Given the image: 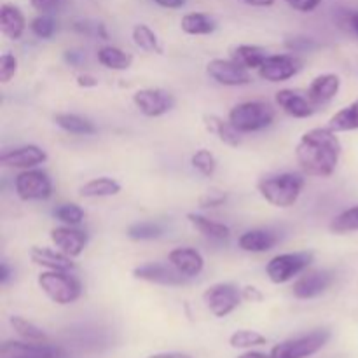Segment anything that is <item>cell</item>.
<instances>
[{
	"instance_id": "6da1fadb",
	"label": "cell",
	"mask_w": 358,
	"mask_h": 358,
	"mask_svg": "<svg viewBox=\"0 0 358 358\" xmlns=\"http://www.w3.org/2000/svg\"><path fill=\"white\" fill-rule=\"evenodd\" d=\"M341 150V142L331 128H313L301 136L296 159L304 175L327 178L338 168Z\"/></svg>"
},
{
	"instance_id": "7a4b0ae2",
	"label": "cell",
	"mask_w": 358,
	"mask_h": 358,
	"mask_svg": "<svg viewBox=\"0 0 358 358\" xmlns=\"http://www.w3.org/2000/svg\"><path fill=\"white\" fill-rule=\"evenodd\" d=\"M304 182L306 180L299 173H280L261 178L257 189L269 205L276 208H290L299 199Z\"/></svg>"
},
{
	"instance_id": "3957f363",
	"label": "cell",
	"mask_w": 358,
	"mask_h": 358,
	"mask_svg": "<svg viewBox=\"0 0 358 358\" xmlns=\"http://www.w3.org/2000/svg\"><path fill=\"white\" fill-rule=\"evenodd\" d=\"M229 122L240 133L261 131L275 121V108L266 101H245L229 112Z\"/></svg>"
},
{
	"instance_id": "277c9868",
	"label": "cell",
	"mask_w": 358,
	"mask_h": 358,
	"mask_svg": "<svg viewBox=\"0 0 358 358\" xmlns=\"http://www.w3.org/2000/svg\"><path fill=\"white\" fill-rule=\"evenodd\" d=\"M38 287L42 292L56 304H72L76 303L83 292V285L76 276L69 271H44L37 278Z\"/></svg>"
},
{
	"instance_id": "5b68a950",
	"label": "cell",
	"mask_w": 358,
	"mask_h": 358,
	"mask_svg": "<svg viewBox=\"0 0 358 358\" xmlns=\"http://www.w3.org/2000/svg\"><path fill=\"white\" fill-rule=\"evenodd\" d=\"M315 254L310 250L290 252V254H280L273 257L266 264V275L276 285L290 282L296 276L303 275L313 262Z\"/></svg>"
},
{
	"instance_id": "8992f818",
	"label": "cell",
	"mask_w": 358,
	"mask_h": 358,
	"mask_svg": "<svg viewBox=\"0 0 358 358\" xmlns=\"http://www.w3.org/2000/svg\"><path fill=\"white\" fill-rule=\"evenodd\" d=\"M331 339V332L327 329H318L301 338L289 339L271 350V358H308L320 352Z\"/></svg>"
},
{
	"instance_id": "52a82bcc",
	"label": "cell",
	"mask_w": 358,
	"mask_h": 358,
	"mask_svg": "<svg viewBox=\"0 0 358 358\" xmlns=\"http://www.w3.org/2000/svg\"><path fill=\"white\" fill-rule=\"evenodd\" d=\"M203 301L213 317L224 318L240 306L243 301V294L233 283H217L205 290Z\"/></svg>"
},
{
	"instance_id": "ba28073f",
	"label": "cell",
	"mask_w": 358,
	"mask_h": 358,
	"mask_svg": "<svg viewBox=\"0 0 358 358\" xmlns=\"http://www.w3.org/2000/svg\"><path fill=\"white\" fill-rule=\"evenodd\" d=\"M14 189L23 201H41L51 196L52 184L45 171L23 170L14 180Z\"/></svg>"
},
{
	"instance_id": "9c48e42d",
	"label": "cell",
	"mask_w": 358,
	"mask_h": 358,
	"mask_svg": "<svg viewBox=\"0 0 358 358\" xmlns=\"http://www.w3.org/2000/svg\"><path fill=\"white\" fill-rule=\"evenodd\" d=\"M334 271H329V269H311V271H304L294 282L292 294L297 299H313V297H318L324 292H327L332 283H334Z\"/></svg>"
},
{
	"instance_id": "30bf717a",
	"label": "cell",
	"mask_w": 358,
	"mask_h": 358,
	"mask_svg": "<svg viewBox=\"0 0 358 358\" xmlns=\"http://www.w3.org/2000/svg\"><path fill=\"white\" fill-rule=\"evenodd\" d=\"M133 103L147 117H159L175 107V98L159 87H147L133 94Z\"/></svg>"
},
{
	"instance_id": "8fae6325",
	"label": "cell",
	"mask_w": 358,
	"mask_h": 358,
	"mask_svg": "<svg viewBox=\"0 0 358 358\" xmlns=\"http://www.w3.org/2000/svg\"><path fill=\"white\" fill-rule=\"evenodd\" d=\"M301 59L294 55H273L266 58L259 69L261 79L269 83H283L296 76L301 70Z\"/></svg>"
},
{
	"instance_id": "7c38bea8",
	"label": "cell",
	"mask_w": 358,
	"mask_h": 358,
	"mask_svg": "<svg viewBox=\"0 0 358 358\" xmlns=\"http://www.w3.org/2000/svg\"><path fill=\"white\" fill-rule=\"evenodd\" d=\"M206 72L215 83L222 84V86H245V84H250L252 80L248 70L238 65L234 59H212L206 65Z\"/></svg>"
},
{
	"instance_id": "4fadbf2b",
	"label": "cell",
	"mask_w": 358,
	"mask_h": 358,
	"mask_svg": "<svg viewBox=\"0 0 358 358\" xmlns=\"http://www.w3.org/2000/svg\"><path fill=\"white\" fill-rule=\"evenodd\" d=\"M133 276L143 282L156 283L164 287H180L187 283L189 278L177 271L171 264H159V262H147L133 269Z\"/></svg>"
},
{
	"instance_id": "5bb4252c",
	"label": "cell",
	"mask_w": 358,
	"mask_h": 358,
	"mask_svg": "<svg viewBox=\"0 0 358 358\" xmlns=\"http://www.w3.org/2000/svg\"><path fill=\"white\" fill-rule=\"evenodd\" d=\"M49 238H51L56 250H59L62 254L69 255L72 259L79 257L87 245V234L84 231L77 229L76 226L55 227V229H51Z\"/></svg>"
},
{
	"instance_id": "9a60e30c",
	"label": "cell",
	"mask_w": 358,
	"mask_h": 358,
	"mask_svg": "<svg viewBox=\"0 0 358 358\" xmlns=\"http://www.w3.org/2000/svg\"><path fill=\"white\" fill-rule=\"evenodd\" d=\"M48 159V154L37 145H23L16 149L6 150L0 156V164L6 168H20V170H30V168L42 164Z\"/></svg>"
},
{
	"instance_id": "2e32d148",
	"label": "cell",
	"mask_w": 358,
	"mask_h": 358,
	"mask_svg": "<svg viewBox=\"0 0 358 358\" xmlns=\"http://www.w3.org/2000/svg\"><path fill=\"white\" fill-rule=\"evenodd\" d=\"M276 105L282 108L285 114L292 115L296 119H306L315 114L313 101L308 98V94L299 93L296 90H280L275 96Z\"/></svg>"
},
{
	"instance_id": "e0dca14e",
	"label": "cell",
	"mask_w": 358,
	"mask_h": 358,
	"mask_svg": "<svg viewBox=\"0 0 358 358\" xmlns=\"http://www.w3.org/2000/svg\"><path fill=\"white\" fill-rule=\"evenodd\" d=\"M168 262L185 278H194L205 268V259L196 248L178 247L168 254Z\"/></svg>"
},
{
	"instance_id": "ac0fdd59",
	"label": "cell",
	"mask_w": 358,
	"mask_h": 358,
	"mask_svg": "<svg viewBox=\"0 0 358 358\" xmlns=\"http://www.w3.org/2000/svg\"><path fill=\"white\" fill-rule=\"evenodd\" d=\"M0 358H59V352L41 343L7 341L0 346Z\"/></svg>"
},
{
	"instance_id": "d6986e66",
	"label": "cell",
	"mask_w": 358,
	"mask_h": 358,
	"mask_svg": "<svg viewBox=\"0 0 358 358\" xmlns=\"http://www.w3.org/2000/svg\"><path fill=\"white\" fill-rule=\"evenodd\" d=\"M339 87H341V79L336 73H322L311 80L306 94L313 101L315 107H320V105L329 103L338 94Z\"/></svg>"
},
{
	"instance_id": "ffe728a7",
	"label": "cell",
	"mask_w": 358,
	"mask_h": 358,
	"mask_svg": "<svg viewBox=\"0 0 358 358\" xmlns=\"http://www.w3.org/2000/svg\"><path fill=\"white\" fill-rule=\"evenodd\" d=\"M30 259L34 264L42 266L49 271H72L76 268L72 257L62 254L59 250H51L45 247H31Z\"/></svg>"
},
{
	"instance_id": "44dd1931",
	"label": "cell",
	"mask_w": 358,
	"mask_h": 358,
	"mask_svg": "<svg viewBox=\"0 0 358 358\" xmlns=\"http://www.w3.org/2000/svg\"><path fill=\"white\" fill-rule=\"evenodd\" d=\"M27 30V20L23 13L13 3H2L0 7V31L10 41H20Z\"/></svg>"
},
{
	"instance_id": "7402d4cb",
	"label": "cell",
	"mask_w": 358,
	"mask_h": 358,
	"mask_svg": "<svg viewBox=\"0 0 358 358\" xmlns=\"http://www.w3.org/2000/svg\"><path fill=\"white\" fill-rule=\"evenodd\" d=\"M276 243H278V236L268 229L245 231L238 238V247L243 252H252V254H262V252L271 250Z\"/></svg>"
},
{
	"instance_id": "603a6c76",
	"label": "cell",
	"mask_w": 358,
	"mask_h": 358,
	"mask_svg": "<svg viewBox=\"0 0 358 358\" xmlns=\"http://www.w3.org/2000/svg\"><path fill=\"white\" fill-rule=\"evenodd\" d=\"M268 56V51L261 45L241 44L231 49V59H234L238 65L245 66L247 70H259Z\"/></svg>"
},
{
	"instance_id": "cb8c5ba5",
	"label": "cell",
	"mask_w": 358,
	"mask_h": 358,
	"mask_svg": "<svg viewBox=\"0 0 358 358\" xmlns=\"http://www.w3.org/2000/svg\"><path fill=\"white\" fill-rule=\"evenodd\" d=\"M205 126L210 133L219 136L220 142H224L226 145L238 147L241 143L240 131L231 124L229 119L224 121V119H220L219 115H205Z\"/></svg>"
},
{
	"instance_id": "d4e9b609",
	"label": "cell",
	"mask_w": 358,
	"mask_h": 358,
	"mask_svg": "<svg viewBox=\"0 0 358 358\" xmlns=\"http://www.w3.org/2000/svg\"><path fill=\"white\" fill-rule=\"evenodd\" d=\"M119 192H121V184L108 177L93 178L79 189V194L83 198H108V196H115Z\"/></svg>"
},
{
	"instance_id": "484cf974",
	"label": "cell",
	"mask_w": 358,
	"mask_h": 358,
	"mask_svg": "<svg viewBox=\"0 0 358 358\" xmlns=\"http://www.w3.org/2000/svg\"><path fill=\"white\" fill-rule=\"evenodd\" d=\"M187 220L196 231H199L203 236L212 238V240H226L231 234L229 226L215 222L212 219H206V217L199 215V213H187Z\"/></svg>"
},
{
	"instance_id": "4316f807",
	"label": "cell",
	"mask_w": 358,
	"mask_h": 358,
	"mask_svg": "<svg viewBox=\"0 0 358 358\" xmlns=\"http://www.w3.org/2000/svg\"><path fill=\"white\" fill-rule=\"evenodd\" d=\"M55 122L58 128H62L63 131L72 133V135H94L96 133V126L86 117H80L77 114H56Z\"/></svg>"
},
{
	"instance_id": "83f0119b",
	"label": "cell",
	"mask_w": 358,
	"mask_h": 358,
	"mask_svg": "<svg viewBox=\"0 0 358 358\" xmlns=\"http://www.w3.org/2000/svg\"><path fill=\"white\" fill-rule=\"evenodd\" d=\"M98 62L110 70H128L133 63V56L115 45H103L98 49Z\"/></svg>"
},
{
	"instance_id": "f1b7e54d",
	"label": "cell",
	"mask_w": 358,
	"mask_h": 358,
	"mask_svg": "<svg viewBox=\"0 0 358 358\" xmlns=\"http://www.w3.org/2000/svg\"><path fill=\"white\" fill-rule=\"evenodd\" d=\"M180 27L187 35H208L215 30L217 23L205 13H189L182 17Z\"/></svg>"
},
{
	"instance_id": "f546056e",
	"label": "cell",
	"mask_w": 358,
	"mask_h": 358,
	"mask_svg": "<svg viewBox=\"0 0 358 358\" xmlns=\"http://www.w3.org/2000/svg\"><path fill=\"white\" fill-rule=\"evenodd\" d=\"M329 128L334 133L355 131V129H358V100L336 112L331 121H329Z\"/></svg>"
},
{
	"instance_id": "4dcf8cb0",
	"label": "cell",
	"mask_w": 358,
	"mask_h": 358,
	"mask_svg": "<svg viewBox=\"0 0 358 358\" xmlns=\"http://www.w3.org/2000/svg\"><path fill=\"white\" fill-rule=\"evenodd\" d=\"M131 38H133V42H135L136 48H140L142 51H147V52L163 51L159 45V41H157V35L154 34V31L150 30L147 24H143V23L135 24V27H133V31H131Z\"/></svg>"
},
{
	"instance_id": "1f68e13d",
	"label": "cell",
	"mask_w": 358,
	"mask_h": 358,
	"mask_svg": "<svg viewBox=\"0 0 358 358\" xmlns=\"http://www.w3.org/2000/svg\"><path fill=\"white\" fill-rule=\"evenodd\" d=\"M9 322H10V327L14 329V332H16V334L20 336V338L27 339V341H30V343H44L45 339H48L45 332L42 331V329H38L35 324L28 322L27 318H23V317H10Z\"/></svg>"
},
{
	"instance_id": "d6a6232c",
	"label": "cell",
	"mask_w": 358,
	"mask_h": 358,
	"mask_svg": "<svg viewBox=\"0 0 358 358\" xmlns=\"http://www.w3.org/2000/svg\"><path fill=\"white\" fill-rule=\"evenodd\" d=\"M329 229L334 234H346L358 231V205L345 210L332 219Z\"/></svg>"
},
{
	"instance_id": "836d02e7",
	"label": "cell",
	"mask_w": 358,
	"mask_h": 358,
	"mask_svg": "<svg viewBox=\"0 0 358 358\" xmlns=\"http://www.w3.org/2000/svg\"><path fill=\"white\" fill-rule=\"evenodd\" d=\"M268 343L266 336H262L261 332L255 331H236L229 338V345L236 350H248L255 348V346H262Z\"/></svg>"
},
{
	"instance_id": "e575fe53",
	"label": "cell",
	"mask_w": 358,
	"mask_h": 358,
	"mask_svg": "<svg viewBox=\"0 0 358 358\" xmlns=\"http://www.w3.org/2000/svg\"><path fill=\"white\" fill-rule=\"evenodd\" d=\"M52 215L65 226H79L84 220V210L76 203H62L52 210Z\"/></svg>"
},
{
	"instance_id": "d590c367",
	"label": "cell",
	"mask_w": 358,
	"mask_h": 358,
	"mask_svg": "<svg viewBox=\"0 0 358 358\" xmlns=\"http://www.w3.org/2000/svg\"><path fill=\"white\" fill-rule=\"evenodd\" d=\"M163 234V226L157 222H136L128 227V236L135 241L156 240Z\"/></svg>"
},
{
	"instance_id": "8d00e7d4",
	"label": "cell",
	"mask_w": 358,
	"mask_h": 358,
	"mask_svg": "<svg viewBox=\"0 0 358 358\" xmlns=\"http://www.w3.org/2000/svg\"><path fill=\"white\" fill-rule=\"evenodd\" d=\"M191 164L198 173L203 175V177H212L217 170L215 156L206 149L196 150L194 156L191 157Z\"/></svg>"
},
{
	"instance_id": "74e56055",
	"label": "cell",
	"mask_w": 358,
	"mask_h": 358,
	"mask_svg": "<svg viewBox=\"0 0 358 358\" xmlns=\"http://www.w3.org/2000/svg\"><path fill=\"white\" fill-rule=\"evenodd\" d=\"M30 30L38 38H51L56 31V21L48 14H41L31 21Z\"/></svg>"
},
{
	"instance_id": "f35d334b",
	"label": "cell",
	"mask_w": 358,
	"mask_h": 358,
	"mask_svg": "<svg viewBox=\"0 0 358 358\" xmlns=\"http://www.w3.org/2000/svg\"><path fill=\"white\" fill-rule=\"evenodd\" d=\"M17 72V59L16 56L10 55V52H3L0 56V83L6 84L16 76Z\"/></svg>"
},
{
	"instance_id": "ab89813d",
	"label": "cell",
	"mask_w": 358,
	"mask_h": 358,
	"mask_svg": "<svg viewBox=\"0 0 358 358\" xmlns=\"http://www.w3.org/2000/svg\"><path fill=\"white\" fill-rule=\"evenodd\" d=\"M285 48L290 52H311L318 48V42L310 37H292L287 38Z\"/></svg>"
},
{
	"instance_id": "60d3db41",
	"label": "cell",
	"mask_w": 358,
	"mask_h": 358,
	"mask_svg": "<svg viewBox=\"0 0 358 358\" xmlns=\"http://www.w3.org/2000/svg\"><path fill=\"white\" fill-rule=\"evenodd\" d=\"M77 31L84 35H91V37H101L105 41L107 38V31H105L103 24L101 23H93V21H77L73 24Z\"/></svg>"
},
{
	"instance_id": "b9f144b4",
	"label": "cell",
	"mask_w": 358,
	"mask_h": 358,
	"mask_svg": "<svg viewBox=\"0 0 358 358\" xmlns=\"http://www.w3.org/2000/svg\"><path fill=\"white\" fill-rule=\"evenodd\" d=\"M226 199H227L226 192L213 191V192H208V194H205L201 199H199V206H201V208H217V206L224 205Z\"/></svg>"
},
{
	"instance_id": "7bdbcfd3",
	"label": "cell",
	"mask_w": 358,
	"mask_h": 358,
	"mask_svg": "<svg viewBox=\"0 0 358 358\" xmlns=\"http://www.w3.org/2000/svg\"><path fill=\"white\" fill-rule=\"evenodd\" d=\"M65 0H30V6L41 14H49L52 10L59 9Z\"/></svg>"
},
{
	"instance_id": "ee69618b",
	"label": "cell",
	"mask_w": 358,
	"mask_h": 358,
	"mask_svg": "<svg viewBox=\"0 0 358 358\" xmlns=\"http://www.w3.org/2000/svg\"><path fill=\"white\" fill-rule=\"evenodd\" d=\"M287 3L299 13H311L320 6L322 0H287Z\"/></svg>"
},
{
	"instance_id": "f6af8a7d",
	"label": "cell",
	"mask_w": 358,
	"mask_h": 358,
	"mask_svg": "<svg viewBox=\"0 0 358 358\" xmlns=\"http://www.w3.org/2000/svg\"><path fill=\"white\" fill-rule=\"evenodd\" d=\"M65 62L72 66H83L84 62H86V56H84L83 51L72 49V51L65 52Z\"/></svg>"
},
{
	"instance_id": "bcb514c9",
	"label": "cell",
	"mask_w": 358,
	"mask_h": 358,
	"mask_svg": "<svg viewBox=\"0 0 358 358\" xmlns=\"http://www.w3.org/2000/svg\"><path fill=\"white\" fill-rule=\"evenodd\" d=\"M241 294H243V301H252V303H261L264 299L261 290L255 289V287H245Z\"/></svg>"
},
{
	"instance_id": "7dc6e473",
	"label": "cell",
	"mask_w": 358,
	"mask_h": 358,
	"mask_svg": "<svg viewBox=\"0 0 358 358\" xmlns=\"http://www.w3.org/2000/svg\"><path fill=\"white\" fill-rule=\"evenodd\" d=\"M77 84L80 87H94L98 86V79L91 73H80V76H77Z\"/></svg>"
},
{
	"instance_id": "c3c4849f",
	"label": "cell",
	"mask_w": 358,
	"mask_h": 358,
	"mask_svg": "<svg viewBox=\"0 0 358 358\" xmlns=\"http://www.w3.org/2000/svg\"><path fill=\"white\" fill-rule=\"evenodd\" d=\"M152 2L159 7H164V9H180L185 0H152Z\"/></svg>"
},
{
	"instance_id": "681fc988",
	"label": "cell",
	"mask_w": 358,
	"mask_h": 358,
	"mask_svg": "<svg viewBox=\"0 0 358 358\" xmlns=\"http://www.w3.org/2000/svg\"><path fill=\"white\" fill-rule=\"evenodd\" d=\"M147 358H192L187 353H178V352H170V353H156V355H150Z\"/></svg>"
},
{
	"instance_id": "f907efd6",
	"label": "cell",
	"mask_w": 358,
	"mask_h": 358,
	"mask_svg": "<svg viewBox=\"0 0 358 358\" xmlns=\"http://www.w3.org/2000/svg\"><path fill=\"white\" fill-rule=\"evenodd\" d=\"M247 2L248 6H254V7H269L275 3V0H243Z\"/></svg>"
},
{
	"instance_id": "816d5d0a",
	"label": "cell",
	"mask_w": 358,
	"mask_h": 358,
	"mask_svg": "<svg viewBox=\"0 0 358 358\" xmlns=\"http://www.w3.org/2000/svg\"><path fill=\"white\" fill-rule=\"evenodd\" d=\"M348 24L353 31L358 35V13H350L348 14Z\"/></svg>"
},
{
	"instance_id": "f5cc1de1",
	"label": "cell",
	"mask_w": 358,
	"mask_h": 358,
	"mask_svg": "<svg viewBox=\"0 0 358 358\" xmlns=\"http://www.w3.org/2000/svg\"><path fill=\"white\" fill-rule=\"evenodd\" d=\"M9 275H10L9 268H7L6 262H2V264H0V283H7V280H9Z\"/></svg>"
},
{
	"instance_id": "db71d44e",
	"label": "cell",
	"mask_w": 358,
	"mask_h": 358,
	"mask_svg": "<svg viewBox=\"0 0 358 358\" xmlns=\"http://www.w3.org/2000/svg\"><path fill=\"white\" fill-rule=\"evenodd\" d=\"M238 358H271V355L266 357V355H262V353H259V352H250V353H243V355L238 357Z\"/></svg>"
}]
</instances>
